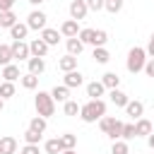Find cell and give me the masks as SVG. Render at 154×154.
Listing matches in <instances>:
<instances>
[{
  "mask_svg": "<svg viewBox=\"0 0 154 154\" xmlns=\"http://www.w3.org/2000/svg\"><path fill=\"white\" fill-rule=\"evenodd\" d=\"M60 34H63L65 38L77 36V34H79V22H77V19H65V22L60 24Z\"/></svg>",
  "mask_w": 154,
  "mask_h": 154,
  "instance_id": "ba28073f",
  "label": "cell"
},
{
  "mask_svg": "<svg viewBox=\"0 0 154 154\" xmlns=\"http://www.w3.org/2000/svg\"><path fill=\"white\" fill-rule=\"evenodd\" d=\"M34 106H36V116L48 118L55 113V99L51 96V91H38L34 96Z\"/></svg>",
  "mask_w": 154,
  "mask_h": 154,
  "instance_id": "3957f363",
  "label": "cell"
},
{
  "mask_svg": "<svg viewBox=\"0 0 154 154\" xmlns=\"http://www.w3.org/2000/svg\"><path fill=\"white\" fill-rule=\"evenodd\" d=\"M24 142H26V144H38V142H41V132H36V130L29 128V130L24 132Z\"/></svg>",
  "mask_w": 154,
  "mask_h": 154,
  "instance_id": "8d00e7d4",
  "label": "cell"
},
{
  "mask_svg": "<svg viewBox=\"0 0 154 154\" xmlns=\"http://www.w3.org/2000/svg\"><path fill=\"white\" fill-rule=\"evenodd\" d=\"M26 65H29V72H31V75H41V72L46 70V60H43V58H36V55H31V58L26 60Z\"/></svg>",
  "mask_w": 154,
  "mask_h": 154,
  "instance_id": "d6986e66",
  "label": "cell"
},
{
  "mask_svg": "<svg viewBox=\"0 0 154 154\" xmlns=\"http://www.w3.org/2000/svg\"><path fill=\"white\" fill-rule=\"evenodd\" d=\"M125 113H128L132 120H137V118H142V113H144V103H142V101H128Z\"/></svg>",
  "mask_w": 154,
  "mask_h": 154,
  "instance_id": "e0dca14e",
  "label": "cell"
},
{
  "mask_svg": "<svg viewBox=\"0 0 154 154\" xmlns=\"http://www.w3.org/2000/svg\"><path fill=\"white\" fill-rule=\"evenodd\" d=\"M0 96H2V99H12V96H14V82L2 79V82H0Z\"/></svg>",
  "mask_w": 154,
  "mask_h": 154,
  "instance_id": "83f0119b",
  "label": "cell"
},
{
  "mask_svg": "<svg viewBox=\"0 0 154 154\" xmlns=\"http://www.w3.org/2000/svg\"><path fill=\"white\" fill-rule=\"evenodd\" d=\"M60 142H63V147H65V149H75V147H77V135L65 132V135H60Z\"/></svg>",
  "mask_w": 154,
  "mask_h": 154,
  "instance_id": "836d02e7",
  "label": "cell"
},
{
  "mask_svg": "<svg viewBox=\"0 0 154 154\" xmlns=\"http://www.w3.org/2000/svg\"><path fill=\"white\" fill-rule=\"evenodd\" d=\"M152 130H154L152 120H147V118H137L135 120V137H147Z\"/></svg>",
  "mask_w": 154,
  "mask_h": 154,
  "instance_id": "30bf717a",
  "label": "cell"
},
{
  "mask_svg": "<svg viewBox=\"0 0 154 154\" xmlns=\"http://www.w3.org/2000/svg\"><path fill=\"white\" fill-rule=\"evenodd\" d=\"M135 137V123H125L123 125V140L128 142V140H132Z\"/></svg>",
  "mask_w": 154,
  "mask_h": 154,
  "instance_id": "f35d334b",
  "label": "cell"
},
{
  "mask_svg": "<svg viewBox=\"0 0 154 154\" xmlns=\"http://www.w3.org/2000/svg\"><path fill=\"white\" fill-rule=\"evenodd\" d=\"M147 60H149L147 51H144V48H140V46H135V48H130V51H128V63H125V67H128V72L137 75V72H142V70H144V63H147Z\"/></svg>",
  "mask_w": 154,
  "mask_h": 154,
  "instance_id": "7a4b0ae2",
  "label": "cell"
},
{
  "mask_svg": "<svg viewBox=\"0 0 154 154\" xmlns=\"http://www.w3.org/2000/svg\"><path fill=\"white\" fill-rule=\"evenodd\" d=\"M113 123H116V118H113V116H103V118L99 120V128H101V132H103V135H108V130L113 128Z\"/></svg>",
  "mask_w": 154,
  "mask_h": 154,
  "instance_id": "d590c367",
  "label": "cell"
},
{
  "mask_svg": "<svg viewBox=\"0 0 154 154\" xmlns=\"http://www.w3.org/2000/svg\"><path fill=\"white\" fill-rule=\"evenodd\" d=\"M51 96L55 99V103H65V101H70V87H65V84H55L53 89H51Z\"/></svg>",
  "mask_w": 154,
  "mask_h": 154,
  "instance_id": "8fae6325",
  "label": "cell"
},
{
  "mask_svg": "<svg viewBox=\"0 0 154 154\" xmlns=\"http://www.w3.org/2000/svg\"><path fill=\"white\" fill-rule=\"evenodd\" d=\"M103 10H106V12H111V14H118V12L123 10V0H106Z\"/></svg>",
  "mask_w": 154,
  "mask_h": 154,
  "instance_id": "e575fe53",
  "label": "cell"
},
{
  "mask_svg": "<svg viewBox=\"0 0 154 154\" xmlns=\"http://www.w3.org/2000/svg\"><path fill=\"white\" fill-rule=\"evenodd\" d=\"M144 51H147V55H149V58H154V34H152V38H149V46H147Z\"/></svg>",
  "mask_w": 154,
  "mask_h": 154,
  "instance_id": "ee69618b",
  "label": "cell"
},
{
  "mask_svg": "<svg viewBox=\"0 0 154 154\" xmlns=\"http://www.w3.org/2000/svg\"><path fill=\"white\" fill-rule=\"evenodd\" d=\"M29 128L43 135V132H46V118H43V116H34V118H31V123H29Z\"/></svg>",
  "mask_w": 154,
  "mask_h": 154,
  "instance_id": "f546056e",
  "label": "cell"
},
{
  "mask_svg": "<svg viewBox=\"0 0 154 154\" xmlns=\"http://www.w3.org/2000/svg\"><path fill=\"white\" fill-rule=\"evenodd\" d=\"M144 75H147V77H154V58H149V60L144 63Z\"/></svg>",
  "mask_w": 154,
  "mask_h": 154,
  "instance_id": "b9f144b4",
  "label": "cell"
},
{
  "mask_svg": "<svg viewBox=\"0 0 154 154\" xmlns=\"http://www.w3.org/2000/svg\"><path fill=\"white\" fill-rule=\"evenodd\" d=\"M10 46H12V55H14V60H29V58H31L29 43H24V41H12Z\"/></svg>",
  "mask_w": 154,
  "mask_h": 154,
  "instance_id": "8992f818",
  "label": "cell"
},
{
  "mask_svg": "<svg viewBox=\"0 0 154 154\" xmlns=\"http://www.w3.org/2000/svg\"><path fill=\"white\" fill-rule=\"evenodd\" d=\"M12 60H14V55H12V46H7V43H0V67L10 65Z\"/></svg>",
  "mask_w": 154,
  "mask_h": 154,
  "instance_id": "cb8c5ba5",
  "label": "cell"
},
{
  "mask_svg": "<svg viewBox=\"0 0 154 154\" xmlns=\"http://www.w3.org/2000/svg\"><path fill=\"white\" fill-rule=\"evenodd\" d=\"M48 48H51V46H48L43 38H34V41L29 43V51H31V55H36V58H46Z\"/></svg>",
  "mask_w": 154,
  "mask_h": 154,
  "instance_id": "9c48e42d",
  "label": "cell"
},
{
  "mask_svg": "<svg viewBox=\"0 0 154 154\" xmlns=\"http://www.w3.org/2000/svg\"><path fill=\"white\" fill-rule=\"evenodd\" d=\"M123 125H125V123L116 118V123H113V128L108 130V137H111V140H123Z\"/></svg>",
  "mask_w": 154,
  "mask_h": 154,
  "instance_id": "4dcf8cb0",
  "label": "cell"
},
{
  "mask_svg": "<svg viewBox=\"0 0 154 154\" xmlns=\"http://www.w3.org/2000/svg\"><path fill=\"white\" fill-rule=\"evenodd\" d=\"M29 31H31V29H29V24H26V22H24V24H22V22H17V24L10 29V36H12L14 41H24Z\"/></svg>",
  "mask_w": 154,
  "mask_h": 154,
  "instance_id": "4fadbf2b",
  "label": "cell"
},
{
  "mask_svg": "<svg viewBox=\"0 0 154 154\" xmlns=\"http://www.w3.org/2000/svg\"><path fill=\"white\" fill-rule=\"evenodd\" d=\"M17 0H0V12H5V10H12V5H14Z\"/></svg>",
  "mask_w": 154,
  "mask_h": 154,
  "instance_id": "7bdbcfd3",
  "label": "cell"
},
{
  "mask_svg": "<svg viewBox=\"0 0 154 154\" xmlns=\"http://www.w3.org/2000/svg\"><path fill=\"white\" fill-rule=\"evenodd\" d=\"M60 154H77V152H75V149H63Z\"/></svg>",
  "mask_w": 154,
  "mask_h": 154,
  "instance_id": "7dc6e473",
  "label": "cell"
},
{
  "mask_svg": "<svg viewBox=\"0 0 154 154\" xmlns=\"http://www.w3.org/2000/svg\"><path fill=\"white\" fill-rule=\"evenodd\" d=\"M60 29H51V26H46L43 31H41V38L48 43V46H58V41H60Z\"/></svg>",
  "mask_w": 154,
  "mask_h": 154,
  "instance_id": "5bb4252c",
  "label": "cell"
},
{
  "mask_svg": "<svg viewBox=\"0 0 154 154\" xmlns=\"http://www.w3.org/2000/svg\"><path fill=\"white\" fill-rule=\"evenodd\" d=\"M87 12H89V5H87V0H72V2H70V19H77V22H82V19L87 17Z\"/></svg>",
  "mask_w": 154,
  "mask_h": 154,
  "instance_id": "5b68a950",
  "label": "cell"
},
{
  "mask_svg": "<svg viewBox=\"0 0 154 154\" xmlns=\"http://www.w3.org/2000/svg\"><path fill=\"white\" fill-rule=\"evenodd\" d=\"M65 48H67V53H70V55H79V53L84 51V43H82L77 36H72V38H67V41H65Z\"/></svg>",
  "mask_w": 154,
  "mask_h": 154,
  "instance_id": "44dd1931",
  "label": "cell"
},
{
  "mask_svg": "<svg viewBox=\"0 0 154 154\" xmlns=\"http://www.w3.org/2000/svg\"><path fill=\"white\" fill-rule=\"evenodd\" d=\"M63 84H65V87H70V89H75V87H82V84H84V77H82V72H79V70H70V72H65Z\"/></svg>",
  "mask_w": 154,
  "mask_h": 154,
  "instance_id": "52a82bcc",
  "label": "cell"
},
{
  "mask_svg": "<svg viewBox=\"0 0 154 154\" xmlns=\"http://www.w3.org/2000/svg\"><path fill=\"white\" fill-rule=\"evenodd\" d=\"M152 125H154V123H152Z\"/></svg>",
  "mask_w": 154,
  "mask_h": 154,
  "instance_id": "f907efd6",
  "label": "cell"
},
{
  "mask_svg": "<svg viewBox=\"0 0 154 154\" xmlns=\"http://www.w3.org/2000/svg\"><path fill=\"white\" fill-rule=\"evenodd\" d=\"M0 152H2V154H17V140H14L12 135L0 137Z\"/></svg>",
  "mask_w": 154,
  "mask_h": 154,
  "instance_id": "ac0fdd59",
  "label": "cell"
},
{
  "mask_svg": "<svg viewBox=\"0 0 154 154\" xmlns=\"http://www.w3.org/2000/svg\"><path fill=\"white\" fill-rule=\"evenodd\" d=\"M108 99H111V103L113 106H120V108H125L128 106V94L125 91H120V89H108Z\"/></svg>",
  "mask_w": 154,
  "mask_h": 154,
  "instance_id": "7c38bea8",
  "label": "cell"
},
{
  "mask_svg": "<svg viewBox=\"0 0 154 154\" xmlns=\"http://www.w3.org/2000/svg\"><path fill=\"white\" fill-rule=\"evenodd\" d=\"M14 24H17V14H14L12 10L0 12V29H12Z\"/></svg>",
  "mask_w": 154,
  "mask_h": 154,
  "instance_id": "ffe728a7",
  "label": "cell"
},
{
  "mask_svg": "<svg viewBox=\"0 0 154 154\" xmlns=\"http://www.w3.org/2000/svg\"><path fill=\"white\" fill-rule=\"evenodd\" d=\"M147 144H149V147H152V149H154V130H152V132H149V135H147Z\"/></svg>",
  "mask_w": 154,
  "mask_h": 154,
  "instance_id": "f6af8a7d",
  "label": "cell"
},
{
  "mask_svg": "<svg viewBox=\"0 0 154 154\" xmlns=\"http://www.w3.org/2000/svg\"><path fill=\"white\" fill-rule=\"evenodd\" d=\"M2 106H5V99H2V96H0V111H2Z\"/></svg>",
  "mask_w": 154,
  "mask_h": 154,
  "instance_id": "c3c4849f",
  "label": "cell"
},
{
  "mask_svg": "<svg viewBox=\"0 0 154 154\" xmlns=\"http://www.w3.org/2000/svg\"><path fill=\"white\" fill-rule=\"evenodd\" d=\"M79 108H82V106H79L77 101H72V99L63 103V113H65V116H77V113H79Z\"/></svg>",
  "mask_w": 154,
  "mask_h": 154,
  "instance_id": "d6a6232c",
  "label": "cell"
},
{
  "mask_svg": "<svg viewBox=\"0 0 154 154\" xmlns=\"http://www.w3.org/2000/svg\"><path fill=\"white\" fill-rule=\"evenodd\" d=\"M87 5H89V10H94V12H99V10H103V5H106V0H87Z\"/></svg>",
  "mask_w": 154,
  "mask_h": 154,
  "instance_id": "ab89813d",
  "label": "cell"
},
{
  "mask_svg": "<svg viewBox=\"0 0 154 154\" xmlns=\"http://www.w3.org/2000/svg\"><path fill=\"white\" fill-rule=\"evenodd\" d=\"M101 82H103V87H106V89H118V84H120V77H118L116 72H106V75L101 77Z\"/></svg>",
  "mask_w": 154,
  "mask_h": 154,
  "instance_id": "484cf974",
  "label": "cell"
},
{
  "mask_svg": "<svg viewBox=\"0 0 154 154\" xmlns=\"http://www.w3.org/2000/svg\"><path fill=\"white\" fill-rule=\"evenodd\" d=\"M0 154H2V152H0Z\"/></svg>",
  "mask_w": 154,
  "mask_h": 154,
  "instance_id": "681fc988",
  "label": "cell"
},
{
  "mask_svg": "<svg viewBox=\"0 0 154 154\" xmlns=\"http://www.w3.org/2000/svg\"><path fill=\"white\" fill-rule=\"evenodd\" d=\"M106 41H108V31L94 29V41H91V46H94V48H96V46H106Z\"/></svg>",
  "mask_w": 154,
  "mask_h": 154,
  "instance_id": "f1b7e54d",
  "label": "cell"
},
{
  "mask_svg": "<svg viewBox=\"0 0 154 154\" xmlns=\"http://www.w3.org/2000/svg\"><path fill=\"white\" fill-rule=\"evenodd\" d=\"M77 38H79L82 43H89V46H91V41H94V29H79Z\"/></svg>",
  "mask_w": 154,
  "mask_h": 154,
  "instance_id": "74e56055",
  "label": "cell"
},
{
  "mask_svg": "<svg viewBox=\"0 0 154 154\" xmlns=\"http://www.w3.org/2000/svg\"><path fill=\"white\" fill-rule=\"evenodd\" d=\"M103 91H106V87H103V82H101V79H99V82L94 79V82H89V84H87V96H89V99H101V96H103Z\"/></svg>",
  "mask_w": 154,
  "mask_h": 154,
  "instance_id": "2e32d148",
  "label": "cell"
},
{
  "mask_svg": "<svg viewBox=\"0 0 154 154\" xmlns=\"http://www.w3.org/2000/svg\"><path fill=\"white\" fill-rule=\"evenodd\" d=\"M19 154H38V144H24Z\"/></svg>",
  "mask_w": 154,
  "mask_h": 154,
  "instance_id": "60d3db41",
  "label": "cell"
},
{
  "mask_svg": "<svg viewBox=\"0 0 154 154\" xmlns=\"http://www.w3.org/2000/svg\"><path fill=\"white\" fill-rule=\"evenodd\" d=\"M58 70L60 72H70V70H77V55H63L60 60H58Z\"/></svg>",
  "mask_w": 154,
  "mask_h": 154,
  "instance_id": "9a60e30c",
  "label": "cell"
},
{
  "mask_svg": "<svg viewBox=\"0 0 154 154\" xmlns=\"http://www.w3.org/2000/svg\"><path fill=\"white\" fill-rule=\"evenodd\" d=\"M43 149H46V154H60L65 147H63V142H60V137H53V140H46V144H43Z\"/></svg>",
  "mask_w": 154,
  "mask_h": 154,
  "instance_id": "603a6c76",
  "label": "cell"
},
{
  "mask_svg": "<svg viewBox=\"0 0 154 154\" xmlns=\"http://www.w3.org/2000/svg\"><path fill=\"white\" fill-rule=\"evenodd\" d=\"M0 77H2V79H7V82H14V79H19V77H22V72H19V67H17V65H12V63H10V65H5V67H2V75H0Z\"/></svg>",
  "mask_w": 154,
  "mask_h": 154,
  "instance_id": "7402d4cb",
  "label": "cell"
},
{
  "mask_svg": "<svg viewBox=\"0 0 154 154\" xmlns=\"http://www.w3.org/2000/svg\"><path fill=\"white\" fill-rule=\"evenodd\" d=\"M46 22H48V17H46V12H41V10H31L29 12V17H26V24H29V29H46Z\"/></svg>",
  "mask_w": 154,
  "mask_h": 154,
  "instance_id": "277c9868",
  "label": "cell"
},
{
  "mask_svg": "<svg viewBox=\"0 0 154 154\" xmlns=\"http://www.w3.org/2000/svg\"><path fill=\"white\" fill-rule=\"evenodd\" d=\"M106 116V101L103 99H89L87 103H82L79 108V118L84 123H96Z\"/></svg>",
  "mask_w": 154,
  "mask_h": 154,
  "instance_id": "6da1fadb",
  "label": "cell"
},
{
  "mask_svg": "<svg viewBox=\"0 0 154 154\" xmlns=\"http://www.w3.org/2000/svg\"><path fill=\"white\" fill-rule=\"evenodd\" d=\"M111 154H130V147H128V142H125V140H113Z\"/></svg>",
  "mask_w": 154,
  "mask_h": 154,
  "instance_id": "1f68e13d",
  "label": "cell"
},
{
  "mask_svg": "<svg viewBox=\"0 0 154 154\" xmlns=\"http://www.w3.org/2000/svg\"><path fill=\"white\" fill-rule=\"evenodd\" d=\"M19 84H22L24 89H36V87H38V75L26 72V75H22V77H19Z\"/></svg>",
  "mask_w": 154,
  "mask_h": 154,
  "instance_id": "d4e9b609",
  "label": "cell"
},
{
  "mask_svg": "<svg viewBox=\"0 0 154 154\" xmlns=\"http://www.w3.org/2000/svg\"><path fill=\"white\" fill-rule=\"evenodd\" d=\"M41 2H43V0H29V5H34V7H36V5H41Z\"/></svg>",
  "mask_w": 154,
  "mask_h": 154,
  "instance_id": "bcb514c9",
  "label": "cell"
},
{
  "mask_svg": "<svg viewBox=\"0 0 154 154\" xmlns=\"http://www.w3.org/2000/svg\"><path fill=\"white\" fill-rule=\"evenodd\" d=\"M94 60H96L99 65H106V63L111 60V53H108L103 46H96V48H94Z\"/></svg>",
  "mask_w": 154,
  "mask_h": 154,
  "instance_id": "4316f807",
  "label": "cell"
}]
</instances>
